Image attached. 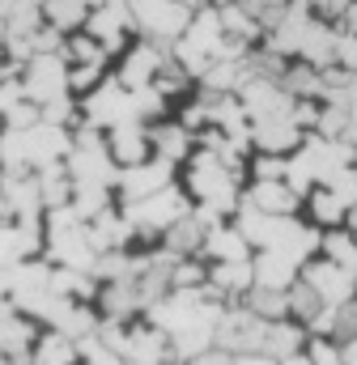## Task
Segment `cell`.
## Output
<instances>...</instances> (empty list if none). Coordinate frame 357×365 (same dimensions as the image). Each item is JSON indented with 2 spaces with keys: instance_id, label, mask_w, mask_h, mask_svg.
Instances as JSON below:
<instances>
[{
  "instance_id": "cell-18",
  "label": "cell",
  "mask_w": 357,
  "mask_h": 365,
  "mask_svg": "<svg viewBox=\"0 0 357 365\" xmlns=\"http://www.w3.org/2000/svg\"><path fill=\"white\" fill-rule=\"evenodd\" d=\"M183 365H234V357L221 353V349H204V353H196L191 361H183Z\"/></svg>"
},
{
  "instance_id": "cell-14",
  "label": "cell",
  "mask_w": 357,
  "mask_h": 365,
  "mask_svg": "<svg viewBox=\"0 0 357 365\" xmlns=\"http://www.w3.org/2000/svg\"><path fill=\"white\" fill-rule=\"evenodd\" d=\"M86 17H89V9L81 0H51L43 9V26H51L56 34H77L86 26Z\"/></svg>"
},
{
  "instance_id": "cell-13",
  "label": "cell",
  "mask_w": 357,
  "mask_h": 365,
  "mask_svg": "<svg viewBox=\"0 0 357 365\" xmlns=\"http://www.w3.org/2000/svg\"><path fill=\"white\" fill-rule=\"evenodd\" d=\"M302 204L311 208V225H315L319 234H323V230H341V225H345V217H349V208H345L328 187H311Z\"/></svg>"
},
{
  "instance_id": "cell-16",
  "label": "cell",
  "mask_w": 357,
  "mask_h": 365,
  "mask_svg": "<svg viewBox=\"0 0 357 365\" xmlns=\"http://www.w3.org/2000/svg\"><path fill=\"white\" fill-rule=\"evenodd\" d=\"M328 340H336V344H357V297L341 302V306L332 310V331H328Z\"/></svg>"
},
{
  "instance_id": "cell-3",
  "label": "cell",
  "mask_w": 357,
  "mask_h": 365,
  "mask_svg": "<svg viewBox=\"0 0 357 365\" xmlns=\"http://www.w3.org/2000/svg\"><path fill=\"white\" fill-rule=\"evenodd\" d=\"M298 280H302V284H311L328 310H336L341 302L357 297V280H353V276L341 272V268H336V264H328V259H319V255H315V259H306V264L298 268Z\"/></svg>"
},
{
  "instance_id": "cell-2",
  "label": "cell",
  "mask_w": 357,
  "mask_h": 365,
  "mask_svg": "<svg viewBox=\"0 0 357 365\" xmlns=\"http://www.w3.org/2000/svg\"><path fill=\"white\" fill-rule=\"evenodd\" d=\"M166 56H171V43H149V38H141V43L124 47V60H119V68H115V81H119L128 93L149 90L154 77L162 73Z\"/></svg>"
},
{
  "instance_id": "cell-9",
  "label": "cell",
  "mask_w": 357,
  "mask_h": 365,
  "mask_svg": "<svg viewBox=\"0 0 357 365\" xmlns=\"http://www.w3.org/2000/svg\"><path fill=\"white\" fill-rule=\"evenodd\" d=\"M243 204H251L256 212H268V217H293L302 208V200L285 182H251L243 191Z\"/></svg>"
},
{
  "instance_id": "cell-11",
  "label": "cell",
  "mask_w": 357,
  "mask_h": 365,
  "mask_svg": "<svg viewBox=\"0 0 357 365\" xmlns=\"http://www.w3.org/2000/svg\"><path fill=\"white\" fill-rule=\"evenodd\" d=\"M319 259L336 264L341 272H349L357 280V238L341 225V230H323L319 234Z\"/></svg>"
},
{
  "instance_id": "cell-23",
  "label": "cell",
  "mask_w": 357,
  "mask_h": 365,
  "mask_svg": "<svg viewBox=\"0 0 357 365\" xmlns=\"http://www.w3.org/2000/svg\"><path fill=\"white\" fill-rule=\"evenodd\" d=\"M9 4H13V0H0V13H4V9H9Z\"/></svg>"
},
{
  "instance_id": "cell-8",
  "label": "cell",
  "mask_w": 357,
  "mask_h": 365,
  "mask_svg": "<svg viewBox=\"0 0 357 365\" xmlns=\"http://www.w3.org/2000/svg\"><path fill=\"white\" fill-rule=\"evenodd\" d=\"M298 60L311 64L315 73L332 68V64H336V26L311 17V26H306V34H302V47H298Z\"/></svg>"
},
{
  "instance_id": "cell-5",
  "label": "cell",
  "mask_w": 357,
  "mask_h": 365,
  "mask_svg": "<svg viewBox=\"0 0 357 365\" xmlns=\"http://www.w3.org/2000/svg\"><path fill=\"white\" fill-rule=\"evenodd\" d=\"M102 136H106V158H111L115 170H128V166H141V162L154 158V153H149V128L136 123V119L115 123V128L102 132Z\"/></svg>"
},
{
  "instance_id": "cell-12",
  "label": "cell",
  "mask_w": 357,
  "mask_h": 365,
  "mask_svg": "<svg viewBox=\"0 0 357 365\" xmlns=\"http://www.w3.org/2000/svg\"><path fill=\"white\" fill-rule=\"evenodd\" d=\"M293 280H298V268L289 259H281L272 251H256L251 255V284H260V289H289Z\"/></svg>"
},
{
  "instance_id": "cell-7",
  "label": "cell",
  "mask_w": 357,
  "mask_h": 365,
  "mask_svg": "<svg viewBox=\"0 0 357 365\" xmlns=\"http://www.w3.org/2000/svg\"><path fill=\"white\" fill-rule=\"evenodd\" d=\"M196 149V136L183 132L175 119H162V123H149V153L166 166H183Z\"/></svg>"
},
{
  "instance_id": "cell-21",
  "label": "cell",
  "mask_w": 357,
  "mask_h": 365,
  "mask_svg": "<svg viewBox=\"0 0 357 365\" xmlns=\"http://www.w3.org/2000/svg\"><path fill=\"white\" fill-rule=\"evenodd\" d=\"M26 4H34V9H47V4H51V0H26Z\"/></svg>"
},
{
  "instance_id": "cell-17",
  "label": "cell",
  "mask_w": 357,
  "mask_h": 365,
  "mask_svg": "<svg viewBox=\"0 0 357 365\" xmlns=\"http://www.w3.org/2000/svg\"><path fill=\"white\" fill-rule=\"evenodd\" d=\"M106 81V64H77L69 68V98H89Z\"/></svg>"
},
{
  "instance_id": "cell-4",
  "label": "cell",
  "mask_w": 357,
  "mask_h": 365,
  "mask_svg": "<svg viewBox=\"0 0 357 365\" xmlns=\"http://www.w3.org/2000/svg\"><path fill=\"white\" fill-rule=\"evenodd\" d=\"M175 182V166L149 158L141 166H128V170H115V195L119 204H132V200H145V195H158L162 187Z\"/></svg>"
},
{
  "instance_id": "cell-6",
  "label": "cell",
  "mask_w": 357,
  "mask_h": 365,
  "mask_svg": "<svg viewBox=\"0 0 357 365\" xmlns=\"http://www.w3.org/2000/svg\"><path fill=\"white\" fill-rule=\"evenodd\" d=\"M256 251L247 247V238L230 225V221H221V225H213L208 234H204V242H200V259L204 264H247Z\"/></svg>"
},
{
  "instance_id": "cell-15",
  "label": "cell",
  "mask_w": 357,
  "mask_h": 365,
  "mask_svg": "<svg viewBox=\"0 0 357 365\" xmlns=\"http://www.w3.org/2000/svg\"><path fill=\"white\" fill-rule=\"evenodd\" d=\"M285 297H289V319H293L298 327H311V323H315V319L328 310V306L319 302V293H315L311 284H302V280H293Z\"/></svg>"
},
{
  "instance_id": "cell-10",
  "label": "cell",
  "mask_w": 357,
  "mask_h": 365,
  "mask_svg": "<svg viewBox=\"0 0 357 365\" xmlns=\"http://www.w3.org/2000/svg\"><path fill=\"white\" fill-rule=\"evenodd\" d=\"M251 145H256L260 153L289 158V153L302 145V132H298L289 119H264V123H251Z\"/></svg>"
},
{
  "instance_id": "cell-20",
  "label": "cell",
  "mask_w": 357,
  "mask_h": 365,
  "mask_svg": "<svg viewBox=\"0 0 357 365\" xmlns=\"http://www.w3.org/2000/svg\"><path fill=\"white\" fill-rule=\"evenodd\" d=\"M178 4H183V9H191V13H196V9H204V4H208V0H178Z\"/></svg>"
},
{
  "instance_id": "cell-22",
  "label": "cell",
  "mask_w": 357,
  "mask_h": 365,
  "mask_svg": "<svg viewBox=\"0 0 357 365\" xmlns=\"http://www.w3.org/2000/svg\"><path fill=\"white\" fill-rule=\"evenodd\" d=\"M81 4H86V9H98V4H102V0H81Z\"/></svg>"
},
{
  "instance_id": "cell-1",
  "label": "cell",
  "mask_w": 357,
  "mask_h": 365,
  "mask_svg": "<svg viewBox=\"0 0 357 365\" xmlns=\"http://www.w3.org/2000/svg\"><path fill=\"white\" fill-rule=\"evenodd\" d=\"M21 98L30 106H47L56 98H69V64L60 56H34L21 68Z\"/></svg>"
},
{
  "instance_id": "cell-19",
  "label": "cell",
  "mask_w": 357,
  "mask_h": 365,
  "mask_svg": "<svg viewBox=\"0 0 357 365\" xmlns=\"http://www.w3.org/2000/svg\"><path fill=\"white\" fill-rule=\"evenodd\" d=\"M234 365H276V361L264 357V353H243V357H234Z\"/></svg>"
}]
</instances>
